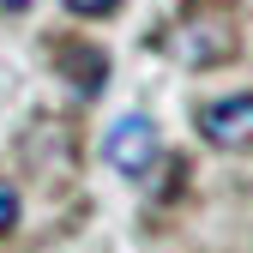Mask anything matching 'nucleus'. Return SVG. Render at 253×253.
I'll return each mask as SVG.
<instances>
[{
  "label": "nucleus",
  "instance_id": "obj_1",
  "mask_svg": "<svg viewBox=\"0 0 253 253\" xmlns=\"http://www.w3.org/2000/svg\"><path fill=\"white\" fill-rule=\"evenodd\" d=\"M103 157H109V169L126 175V181H145L157 169V157H163V139H157V121L151 115H121L109 126V139H103Z\"/></svg>",
  "mask_w": 253,
  "mask_h": 253
},
{
  "label": "nucleus",
  "instance_id": "obj_2",
  "mask_svg": "<svg viewBox=\"0 0 253 253\" xmlns=\"http://www.w3.org/2000/svg\"><path fill=\"white\" fill-rule=\"evenodd\" d=\"M199 139L217 151H247L253 145V90H235V97H211L199 109Z\"/></svg>",
  "mask_w": 253,
  "mask_h": 253
},
{
  "label": "nucleus",
  "instance_id": "obj_3",
  "mask_svg": "<svg viewBox=\"0 0 253 253\" xmlns=\"http://www.w3.org/2000/svg\"><path fill=\"white\" fill-rule=\"evenodd\" d=\"M229 48H235V30L223 18H187L181 42H175V54L187 67H217V60H229Z\"/></svg>",
  "mask_w": 253,
  "mask_h": 253
},
{
  "label": "nucleus",
  "instance_id": "obj_4",
  "mask_svg": "<svg viewBox=\"0 0 253 253\" xmlns=\"http://www.w3.org/2000/svg\"><path fill=\"white\" fill-rule=\"evenodd\" d=\"M60 73L73 79V90H79V97H97V90H103V79H109V54L79 48V42H60Z\"/></svg>",
  "mask_w": 253,
  "mask_h": 253
},
{
  "label": "nucleus",
  "instance_id": "obj_5",
  "mask_svg": "<svg viewBox=\"0 0 253 253\" xmlns=\"http://www.w3.org/2000/svg\"><path fill=\"white\" fill-rule=\"evenodd\" d=\"M12 223H18V187L0 181V235H12Z\"/></svg>",
  "mask_w": 253,
  "mask_h": 253
},
{
  "label": "nucleus",
  "instance_id": "obj_6",
  "mask_svg": "<svg viewBox=\"0 0 253 253\" xmlns=\"http://www.w3.org/2000/svg\"><path fill=\"white\" fill-rule=\"evenodd\" d=\"M121 6V0H67V12H79V18H109Z\"/></svg>",
  "mask_w": 253,
  "mask_h": 253
},
{
  "label": "nucleus",
  "instance_id": "obj_7",
  "mask_svg": "<svg viewBox=\"0 0 253 253\" xmlns=\"http://www.w3.org/2000/svg\"><path fill=\"white\" fill-rule=\"evenodd\" d=\"M30 6V0H0V12H24Z\"/></svg>",
  "mask_w": 253,
  "mask_h": 253
}]
</instances>
